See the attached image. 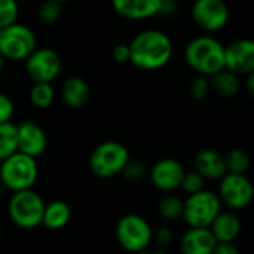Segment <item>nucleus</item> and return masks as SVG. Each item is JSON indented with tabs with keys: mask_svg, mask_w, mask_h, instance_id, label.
Instances as JSON below:
<instances>
[{
	"mask_svg": "<svg viewBox=\"0 0 254 254\" xmlns=\"http://www.w3.org/2000/svg\"><path fill=\"white\" fill-rule=\"evenodd\" d=\"M129 47L130 63L142 70H159L165 67L174 54L171 38L156 29H148L138 33Z\"/></svg>",
	"mask_w": 254,
	"mask_h": 254,
	"instance_id": "1",
	"label": "nucleus"
},
{
	"mask_svg": "<svg viewBox=\"0 0 254 254\" xmlns=\"http://www.w3.org/2000/svg\"><path fill=\"white\" fill-rule=\"evenodd\" d=\"M184 59L197 75L211 78L224 69V45L209 35L197 36L187 44Z\"/></svg>",
	"mask_w": 254,
	"mask_h": 254,
	"instance_id": "2",
	"label": "nucleus"
},
{
	"mask_svg": "<svg viewBox=\"0 0 254 254\" xmlns=\"http://www.w3.org/2000/svg\"><path fill=\"white\" fill-rule=\"evenodd\" d=\"M38 160L26 154L15 153L0 163V184L12 193L30 190L38 181Z\"/></svg>",
	"mask_w": 254,
	"mask_h": 254,
	"instance_id": "3",
	"label": "nucleus"
},
{
	"mask_svg": "<svg viewBox=\"0 0 254 254\" xmlns=\"http://www.w3.org/2000/svg\"><path fill=\"white\" fill-rule=\"evenodd\" d=\"M45 205L42 196L33 189L17 191L8 202V215L17 227L32 230L42 226Z\"/></svg>",
	"mask_w": 254,
	"mask_h": 254,
	"instance_id": "4",
	"label": "nucleus"
},
{
	"mask_svg": "<svg viewBox=\"0 0 254 254\" xmlns=\"http://www.w3.org/2000/svg\"><path fill=\"white\" fill-rule=\"evenodd\" d=\"M153 227L148 220L139 214H126L115 226V238L123 250L138 254L148 248L153 241Z\"/></svg>",
	"mask_w": 254,
	"mask_h": 254,
	"instance_id": "5",
	"label": "nucleus"
},
{
	"mask_svg": "<svg viewBox=\"0 0 254 254\" xmlns=\"http://www.w3.org/2000/svg\"><path fill=\"white\" fill-rule=\"evenodd\" d=\"M130 154L121 142L105 141L99 144L90 156V171L102 180L114 178L120 175L129 162Z\"/></svg>",
	"mask_w": 254,
	"mask_h": 254,
	"instance_id": "6",
	"label": "nucleus"
},
{
	"mask_svg": "<svg viewBox=\"0 0 254 254\" xmlns=\"http://www.w3.org/2000/svg\"><path fill=\"white\" fill-rule=\"evenodd\" d=\"M221 205L223 203L218 194L211 190H202L190 194L184 200L183 220L189 224V227L208 229L221 212Z\"/></svg>",
	"mask_w": 254,
	"mask_h": 254,
	"instance_id": "7",
	"label": "nucleus"
},
{
	"mask_svg": "<svg viewBox=\"0 0 254 254\" xmlns=\"http://www.w3.org/2000/svg\"><path fill=\"white\" fill-rule=\"evenodd\" d=\"M36 50V36L24 24H12L0 30V54L9 62H26Z\"/></svg>",
	"mask_w": 254,
	"mask_h": 254,
	"instance_id": "8",
	"label": "nucleus"
},
{
	"mask_svg": "<svg viewBox=\"0 0 254 254\" xmlns=\"http://www.w3.org/2000/svg\"><path fill=\"white\" fill-rule=\"evenodd\" d=\"M218 197L229 211H241L254 199V186L247 175L226 174L218 184Z\"/></svg>",
	"mask_w": 254,
	"mask_h": 254,
	"instance_id": "9",
	"label": "nucleus"
},
{
	"mask_svg": "<svg viewBox=\"0 0 254 254\" xmlns=\"http://www.w3.org/2000/svg\"><path fill=\"white\" fill-rule=\"evenodd\" d=\"M62 72V57L51 48H36L26 60V73L33 84H51Z\"/></svg>",
	"mask_w": 254,
	"mask_h": 254,
	"instance_id": "10",
	"label": "nucleus"
},
{
	"mask_svg": "<svg viewBox=\"0 0 254 254\" xmlns=\"http://www.w3.org/2000/svg\"><path fill=\"white\" fill-rule=\"evenodd\" d=\"M229 15V8L224 0H196L191 6L194 24L206 33H214L226 27Z\"/></svg>",
	"mask_w": 254,
	"mask_h": 254,
	"instance_id": "11",
	"label": "nucleus"
},
{
	"mask_svg": "<svg viewBox=\"0 0 254 254\" xmlns=\"http://www.w3.org/2000/svg\"><path fill=\"white\" fill-rule=\"evenodd\" d=\"M186 168L181 162L172 157H165L156 162L151 169H148V178L153 187L160 191L171 193L181 187Z\"/></svg>",
	"mask_w": 254,
	"mask_h": 254,
	"instance_id": "12",
	"label": "nucleus"
},
{
	"mask_svg": "<svg viewBox=\"0 0 254 254\" xmlns=\"http://www.w3.org/2000/svg\"><path fill=\"white\" fill-rule=\"evenodd\" d=\"M17 145L18 153L38 160L45 154L48 148V138L45 130L38 123L24 120L17 124Z\"/></svg>",
	"mask_w": 254,
	"mask_h": 254,
	"instance_id": "13",
	"label": "nucleus"
},
{
	"mask_svg": "<svg viewBox=\"0 0 254 254\" xmlns=\"http://www.w3.org/2000/svg\"><path fill=\"white\" fill-rule=\"evenodd\" d=\"M224 69L235 75H250L254 72V41L238 39L224 47Z\"/></svg>",
	"mask_w": 254,
	"mask_h": 254,
	"instance_id": "14",
	"label": "nucleus"
},
{
	"mask_svg": "<svg viewBox=\"0 0 254 254\" xmlns=\"http://www.w3.org/2000/svg\"><path fill=\"white\" fill-rule=\"evenodd\" d=\"M114 11L127 20H147L160 14L162 0H111Z\"/></svg>",
	"mask_w": 254,
	"mask_h": 254,
	"instance_id": "15",
	"label": "nucleus"
},
{
	"mask_svg": "<svg viewBox=\"0 0 254 254\" xmlns=\"http://www.w3.org/2000/svg\"><path fill=\"white\" fill-rule=\"evenodd\" d=\"M194 171L206 181H220L226 174V165H224V156H221L218 151L205 148L200 150L194 157Z\"/></svg>",
	"mask_w": 254,
	"mask_h": 254,
	"instance_id": "16",
	"label": "nucleus"
},
{
	"mask_svg": "<svg viewBox=\"0 0 254 254\" xmlns=\"http://www.w3.org/2000/svg\"><path fill=\"white\" fill-rule=\"evenodd\" d=\"M217 241L209 229L190 227L180 241L183 254H212Z\"/></svg>",
	"mask_w": 254,
	"mask_h": 254,
	"instance_id": "17",
	"label": "nucleus"
},
{
	"mask_svg": "<svg viewBox=\"0 0 254 254\" xmlns=\"http://www.w3.org/2000/svg\"><path fill=\"white\" fill-rule=\"evenodd\" d=\"M62 100L70 109H81L90 100V85L81 76H70L62 85Z\"/></svg>",
	"mask_w": 254,
	"mask_h": 254,
	"instance_id": "18",
	"label": "nucleus"
},
{
	"mask_svg": "<svg viewBox=\"0 0 254 254\" xmlns=\"http://www.w3.org/2000/svg\"><path fill=\"white\" fill-rule=\"evenodd\" d=\"M208 229L217 242H235L241 233L242 224L233 211H221Z\"/></svg>",
	"mask_w": 254,
	"mask_h": 254,
	"instance_id": "19",
	"label": "nucleus"
},
{
	"mask_svg": "<svg viewBox=\"0 0 254 254\" xmlns=\"http://www.w3.org/2000/svg\"><path fill=\"white\" fill-rule=\"evenodd\" d=\"M72 209L64 200H53L45 205L42 226L48 230H60L70 221Z\"/></svg>",
	"mask_w": 254,
	"mask_h": 254,
	"instance_id": "20",
	"label": "nucleus"
},
{
	"mask_svg": "<svg viewBox=\"0 0 254 254\" xmlns=\"http://www.w3.org/2000/svg\"><path fill=\"white\" fill-rule=\"evenodd\" d=\"M209 85L211 90L218 94L220 97H233L238 91H239V76L232 73L227 69H223L220 72H217L215 75H212L209 78Z\"/></svg>",
	"mask_w": 254,
	"mask_h": 254,
	"instance_id": "21",
	"label": "nucleus"
},
{
	"mask_svg": "<svg viewBox=\"0 0 254 254\" xmlns=\"http://www.w3.org/2000/svg\"><path fill=\"white\" fill-rule=\"evenodd\" d=\"M18 153L17 145V124L5 123L0 124V163Z\"/></svg>",
	"mask_w": 254,
	"mask_h": 254,
	"instance_id": "22",
	"label": "nucleus"
},
{
	"mask_svg": "<svg viewBox=\"0 0 254 254\" xmlns=\"http://www.w3.org/2000/svg\"><path fill=\"white\" fill-rule=\"evenodd\" d=\"M184 212V200L175 194H166L159 202V214L165 221H178L183 218Z\"/></svg>",
	"mask_w": 254,
	"mask_h": 254,
	"instance_id": "23",
	"label": "nucleus"
},
{
	"mask_svg": "<svg viewBox=\"0 0 254 254\" xmlns=\"http://www.w3.org/2000/svg\"><path fill=\"white\" fill-rule=\"evenodd\" d=\"M224 165L227 174L247 175V171L250 168V156L242 148H232L224 156Z\"/></svg>",
	"mask_w": 254,
	"mask_h": 254,
	"instance_id": "24",
	"label": "nucleus"
},
{
	"mask_svg": "<svg viewBox=\"0 0 254 254\" xmlns=\"http://www.w3.org/2000/svg\"><path fill=\"white\" fill-rule=\"evenodd\" d=\"M29 99L35 108L47 109L56 100V90L51 84H33L29 93Z\"/></svg>",
	"mask_w": 254,
	"mask_h": 254,
	"instance_id": "25",
	"label": "nucleus"
},
{
	"mask_svg": "<svg viewBox=\"0 0 254 254\" xmlns=\"http://www.w3.org/2000/svg\"><path fill=\"white\" fill-rule=\"evenodd\" d=\"M18 11L17 0H0V30L17 23Z\"/></svg>",
	"mask_w": 254,
	"mask_h": 254,
	"instance_id": "26",
	"label": "nucleus"
},
{
	"mask_svg": "<svg viewBox=\"0 0 254 254\" xmlns=\"http://www.w3.org/2000/svg\"><path fill=\"white\" fill-rule=\"evenodd\" d=\"M63 11H62V3L56 2V0H45V2L41 3L39 9H38V17L44 24H54L59 21V18L62 17Z\"/></svg>",
	"mask_w": 254,
	"mask_h": 254,
	"instance_id": "27",
	"label": "nucleus"
},
{
	"mask_svg": "<svg viewBox=\"0 0 254 254\" xmlns=\"http://www.w3.org/2000/svg\"><path fill=\"white\" fill-rule=\"evenodd\" d=\"M123 177L130 181V183H141L147 175H148V168L145 166L144 162L136 160V159H129V162L126 163L124 169H123Z\"/></svg>",
	"mask_w": 254,
	"mask_h": 254,
	"instance_id": "28",
	"label": "nucleus"
},
{
	"mask_svg": "<svg viewBox=\"0 0 254 254\" xmlns=\"http://www.w3.org/2000/svg\"><path fill=\"white\" fill-rule=\"evenodd\" d=\"M180 189H181L183 191H186L187 196L194 194V193H199V191L205 190V180H203L194 169H193V171H189V172L186 171Z\"/></svg>",
	"mask_w": 254,
	"mask_h": 254,
	"instance_id": "29",
	"label": "nucleus"
},
{
	"mask_svg": "<svg viewBox=\"0 0 254 254\" xmlns=\"http://www.w3.org/2000/svg\"><path fill=\"white\" fill-rule=\"evenodd\" d=\"M189 91H190V96H191L194 100H203V99L209 94V91H211L209 78L197 75V76L190 82Z\"/></svg>",
	"mask_w": 254,
	"mask_h": 254,
	"instance_id": "30",
	"label": "nucleus"
},
{
	"mask_svg": "<svg viewBox=\"0 0 254 254\" xmlns=\"http://www.w3.org/2000/svg\"><path fill=\"white\" fill-rule=\"evenodd\" d=\"M14 112H15V105L12 99L8 94L0 91V124L11 123Z\"/></svg>",
	"mask_w": 254,
	"mask_h": 254,
	"instance_id": "31",
	"label": "nucleus"
},
{
	"mask_svg": "<svg viewBox=\"0 0 254 254\" xmlns=\"http://www.w3.org/2000/svg\"><path fill=\"white\" fill-rule=\"evenodd\" d=\"M153 239L156 241L157 248H163V250H165L168 245L172 244V241H174V232H172L171 227L162 226L160 229H157V232H154Z\"/></svg>",
	"mask_w": 254,
	"mask_h": 254,
	"instance_id": "32",
	"label": "nucleus"
},
{
	"mask_svg": "<svg viewBox=\"0 0 254 254\" xmlns=\"http://www.w3.org/2000/svg\"><path fill=\"white\" fill-rule=\"evenodd\" d=\"M112 59L117 63H127L130 62V47L127 44H118L112 50Z\"/></svg>",
	"mask_w": 254,
	"mask_h": 254,
	"instance_id": "33",
	"label": "nucleus"
},
{
	"mask_svg": "<svg viewBox=\"0 0 254 254\" xmlns=\"http://www.w3.org/2000/svg\"><path fill=\"white\" fill-rule=\"evenodd\" d=\"M212 254H239V248L235 242H217Z\"/></svg>",
	"mask_w": 254,
	"mask_h": 254,
	"instance_id": "34",
	"label": "nucleus"
},
{
	"mask_svg": "<svg viewBox=\"0 0 254 254\" xmlns=\"http://www.w3.org/2000/svg\"><path fill=\"white\" fill-rule=\"evenodd\" d=\"M245 87H247V91L248 94L254 99V72L247 75V79H245Z\"/></svg>",
	"mask_w": 254,
	"mask_h": 254,
	"instance_id": "35",
	"label": "nucleus"
},
{
	"mask_svg": "<svg viewBox=\"0 0 254 254\" xmlns=\"http://www.w3.org/2000/svg\"><path fill=\"white\" fill-rule=\"evenodd\" d=\"M138 254H168L166 253V250H163V248H145V250H142L141 253H138Z\"/></svg>",
	"mask_w": 254,
	"mask_h": 254,
	"instance_id": "36",
	"label": "nucleus"
},
{
	"mask_svg": "<svg viewBox=\"0 0 254 254\" xmlns=\"http://www.w3.org/2000/svg\"><path fill=\"white\" fill-rule=\"evenodd\" d=\"M5 63H6V60L3 59V56H2V54H0V72L3 70V67H5Z\"/></svg>",
	"mask_w": 254,
	"mask_h": 254,
	"instance_id": "37",
	"label": "nucleus"
},
{
	"mask_svg": "<svg viewBox=\"0 0 254 254\" xmlns=\"http://www.w3.org/2000/svg\"><path fill=\"white\" fill-rule=\"evenodd\" d=\"M56 2H59V3H64V2H69V0H56Z\"/></svg>",
	"mask_w": 254,
	"mask_h": 254,
	"instance_id": "38",
	"label": "nucleus"
},
{
	"mask_svg": "<svg viewBox=\"0 0 254 254\" xmlns=\"http://www.w3.org/2000/svg\"><path fill=\"white\" fill-rule=\"evenodd\" d=\"M0 238H2V227H0Z\"/></svg>",
	"mask_w": 254,
	"mask_h": 254,
	"instance_id": "39",
	"label": "nucleus"
}]
</instances>
